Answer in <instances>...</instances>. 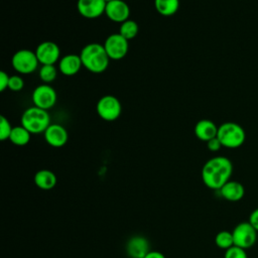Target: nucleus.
<instances>
[{"label": "nucleus", "mask_w": 258, "mask_h": 258, "mask_svg": "<svg viewBox=\"0 0 258 258\" xmlns=\"http://www.w3.org/2000/svg\"><path fill=\"white\" fill-rule=\"evenodd\" d=\"M13 127L11 126L9 120L5 116H0V140L5 141L9 139Z\"/></svg>", "instance_id": "b1692460"}, {"label": "nucleus", "mask_w": 258, "mask_h": 258, "mask_svg": "<svg viewBox=\"0 0 258 258\" xmlns=\"http://www.w3.org/2000/svg\"><path fill=\"white\" fill-rule=\"evenodd\" d=\"M144 258H165V256L159 252V251H156V250H150L145 256Z\"/></svg>", "instance_id": "c756f323"}, {"label": "nucleus", "mask_w": 258, "mask_h": 258, "mask_svg": "<svg viewBox=\"0 0 258 258\" xmlns=\"http://www.w3.org/2000/svg\"><path fill=\"white\" fill-rule=\"evenodd\" d=\"M216 245L224 250L229 249L230 247L234 246V240L232 232L229 231H221L215 237Z\"/></svg>", "instance_id": "5701e85b"}, {"label": "nucleus", "mask_w": 258, "mask_h": 258, "mask_svg": "<svg viewBox=\"0 0 258 258\" xmlns=\"http://www.w3.org/2000/svg\"><path fill=\"white\" fill-rule=\"evenodd\" d=\"M138 31H139V26L137 22H135L134 20L128 19L120 24L119 33L123 37H125L127 40L135 38L138 34Z\"/></svg>", "instance_id": "412c9836"}, {"label": "nucleus", "mask_w": 258, "mask_h": 258, "mask_svg": "<svg viewBox=\"0 0 258 258\" xmlns=\"http://www.w3.org/2000/svg\"><path fill=\"white\" fill-rule=\"evenodd\" d=\"M105 0H78L77 9L80 15L85 18H98L105 13Z\"/></svg>", "instance_id": "9b49d317"}, {"label": "nucleus", "mask_w": 258, "mask_h": 258, "mask_svg": "<svg viewBox=\"0 0 258 258\" xmlns=\"http://www.w3.org/2000/svg\"><path fill=\"white\" fill-rule=\"evenodd\" d=\"M83 67L80 54L70 53L62 56L58 61V70L59 72L68 77L75 76L78 74Z\"/></svg>", "instance_id": "2eb2a0df"}, {"label": "nucleus", "mask_w": 258, "mask_h": 258, "mask_svg": "<svg viewBox=\"0 0 258 258\" xmlns=\"http://www.w3.org/2000/svg\"><path fill=\"white\" fill-rule=\"evenodd\" d=\"M156 11L162 16L174 15L179 8V0H154Z\"/></svg>", "instance_id": "6ab92c4d"}, {"label": "nucleus", "mask_w": 258, "mask_h": 258, "mask_svg": "<svg viewBox=\"0 0 258 258\" xmlns=\"http://www.w3.org/2000/svg\"><path fill=\"white\" fill-rule=\"evenodd\" d=\"M218 126L209 119H202L197 122L195 125V135L201 141L208 142L209 140L217 137L218 134Z\"/></svg>", "instance_id": "dca6fc26"}, {"label": "nucleus", "mask_w": 258, "mask_h": 258, "mask_svg": "<svg viewBox=\"0 0 258 258\" xmlns=\"http://www.w3.org/2000/svg\"><path fill=\"white\" fill-rule=\"evenodd\" d=\"M45 142L55 148L62 147L67 144L69 134L67 129L60 124H50L43 133Z\"/></svg>", "instance_id": "ddd939ff"}, {"label": "nucleus", "mask_w": 258, "mask_h": 258, "mask_svg": "<svg viewBox=\"0 0 258 258\" xmlns=\"http://www.w3.org/2000/svg\"><path fill=\"white\" fill-rule=\"evenodd\" d=\"M218 139L226 148H238L246 140V132L244 128L236 122H225L218 128Z\"/></svg>", "instance_id": "20e7f679"}, {"label": "nucleus", "mask_w": 258, "mask_h": 258, "mask_svg": "<svg viewBox=\"0 0 258 258\" xmlns=\"http://www.w3.org/2000/svg\"><path fill=\"white\" fill-rule=\"evenodd\" d=\"M234 245L243 249L252 247L257 240V231L249 222L239 223L232 231Z\"/></svg>", "instance_id": "0eeeda50"}, {"label": "nucleus", "mask_w": 258, "mask_h": 258, "mask_svg": "<svg viewBox=\"0 0 258 258\" xmlns=\"http://www.w3.org/2000/svg\"><path fill=\"white\" fill-rule=\"evenodd\" d=\"M128 41L129 40L123 37L119 32L110 34L106 38L103 44L110 59H114V60L122 59L128 52V49H129Z\"/></svg>", "instance_id": "1a4fd4ad"}, {"label": "nucleus", "mask_w": 258, "mask_h": 258, "mask_svg": "<svg viewBox=\"0 0 258 258\" xmlns=\"http://www.w3.org/2000/svg\"><path fill=\"white\" fill-rule=\"evenodd\" d=\"M224 258H248V256L245 249L234 245L229 249L225 250Z\"/></svg>", "instance_id": "393cba45"}, {"label": "nucleus", "mask_w": 258, "mask_h": 258, "mask_svg": "<svg viewBox=\"0 0 258 258\" xmlns=\"http://www.w3.org/2000/svg\"><path fill=\"white\" fill-rule=\"evenodd\" d=\"M24 88V80L18 76V75H13L10 76L9 79V84H8V89L13 92H19Z\"/></svg>", "instance_id": "a878e982"}, {"label": "nucleus", "mask_w": 258, "mask_h": 258, "mask_svg": "<svg viewBox=\"0 0 258 258\" xmlns=\"http://www.w3.org/2000/svg\"><path fill=\"white\" fill-rule=\"evenodd\" d=\"M80 57L83 67L94 74L105 72L110 62V57L107 54L104 45L97 42L86 44L80 52Z\"/></svg>", "instance_id": "f03ea898"}, {"label": "nucleus", "mask_w": 258, "mask_h": 258, "mask_svg": "<svg viewBox=\"0 0 258 258\" xmlns=\"http://www.w3.org/2000/svg\"><path fill=\"white\" fill-rule=\"evenodd\" d=\"M31 100L35 107L48 111L51 109L57 100L55 90L48 84L37 86L31 95Z\"/></svg>", "instance_id": "6e6552de"}, {"label": "nucleus", "mask_w": 258, "mask_h": 258, "mask_svg": "<svg viewBox=\"0 0 258 258\" xmlns=\"http://www.w3.org/2000/svg\"><path fill=\"white\" fill-rule=\"evenodd\" d=\"M38 59L35 51L30 49H19L11 58L12 68L19 74L28 75L36 71L38 67Z\"/></svg>", "instance_id": "39448f33"}, {"label": "nucleus", "mask_w": 258, "mask_h": 258, "mask_svg": "<svg viewBox=\"0 0 258 258\" xmlns=\"http://www.w3.org/2000/svg\"><path fill=\"white\" fill-rule=\"evenodd\" d=\"M38 75L44 84H49L56 79L57 70L54 64H41Z\"/></svg>", "instance_id": "4be33fe9"}, {"label": "nucleus", "mask_w": 258, "mask_h": 258, "mask_svg": "<svg viewBox=\"0 0 258 258\" xmlns=\"http://www.w3.org/2000/svg\"><path fill=\"white\" fill-rule=\"evenodd\" d=\"M233 172L232 161L226 156H215L206 161L202 168V179L211 189L219 190L230 180Z\"/></svg>", "instance_id": "f257e3e1"}, {"label": "nucleus", "mask_w": 258, "mask_h": 258, "mask_svg": "<svg viewBox=\"0 0 258 258\" xmlns=\"http://www.w3.org/2000/svg\"><path fill=\"white\" fill-rule=\"evenodd\" d=\"M35 54L39 63L41 64H54L59 61L60 49L58 45L53 41H42L35 49Z\"/></svg>", "instance_id": "9d476101"}, {"label": "nucleus", "mask_w": 258, "mask_h": 258, "mask_svg": "<svg viewBox=\"0 0 258 258\" xmlns=\"http://www.w3.org/2000/svg\"><path fill=\"white\" fill-rule=\"evenodd\" d=\"M20 125L27 129L31 134L44 133L50 125L48 111L32 106L27 108L21 115Z\"/></svg>", "instance_id": "7ed1b4c3"}, {"label": "nucleus", "mask_w": 258, "mask_h": 258, "mask_svg": "<svg viewBox=\"0 0 258 258\" xmlns=\"http://www.w3.org/2000/svg\"><path fill=\"white\" fill-rule=\"evenodd\" d=\"M96 111L101 119L111 122L120 117L122 113V105L115 96L106 95L100 98L97 102Z\"/></svg>", "instance_id": "423d86ee"}, {"label": "nucleus", "mask_w": 258, "mask_h": 258, "mask_svg": "<svg viewBox=\"0 0 258 258\" xmlns=\"http://www.w3.org/2000/svg\"><path fill=\"white\" fill-rule=\"evenodd\" d=\"M110 1H113V0H105V2H106V3H108V2H110Z\"/></svg>", "instance_id": "7c9ffc66"}, {"label": "nucleus", "mask_w": 258, "mask_h": 258, "mask_svg": "<svg viewBox=\"0 0 258 258\" xmlns=\"http://www.w3.org/2000/svg\"><path fill=\"white\" fill-rule=\"evenodd\" d=\"M10 76L4 71L0 72V92H4L6 89H8Z\"/></svg>", "instance_id": "cd10ccee"}, {"label": "nucleus", "mask_w": 258, "mask_h": 258, "mask_svg": "<svg viewBox=\"0 0 258 258\" xmlns=\"http://www.w3.org/2000/svg\"><path fill=\"white\" fill-rule=\"evenodd\" d=\"M207 147L210 151L216 152V151H219L221 149V147H223V146H222V143L220 142V140L218 139V137H215L207 142Z\"/></svg>", "instance_id": "bb28decb"}, {"label": "nucleus", "mask_w": 258, "mask_h": 258, "mask_svg": "<svg viewBox=\"0 0 258 258\" xmlns=\"http://www.w3.org/2000/svg\"><path fill=\"white\" fill-rule=\"evenodd\" d=\"M220 195L229 202H239L245 195V188L242 183L236 180H229L220 189Z\"/></svg>", "instance_id": "f3484780"}, {"label": "nucleus", "mask_w": 258, "mask_h": 258, "mask_svg": "<svg viewBox=\"0 0 258 258\" xmlns=\"http://www.w3.org/2000/svg\"><path fill=\"white\" fill-rule=\"evenodd\" d=\"M249 223L254 227V229L258 232V208L252 211L249 217Z\"/></svg>", "instance_id": "c85d7f7f"}, {"label": "nucleus", "mask_w": 258, "mask_h": 258, "mask_svg": "<svg viewBox=\"0 0 258 258\" xmlns=\"http://www.w3.org/2000/svg\"><path fill=\"white\" fill-rule=\"evenodd\" d=\"M105 14L111 21L121 24L129 19L130 8L123 0H113L106 4Z\"/></svg>", "instance_id": "f8f14e48"}, {"label": "nucleus", "mask_w": 258, "mask_h": 258, "mask_svg": "<svg viewBox=\"0 0 258 258\" xmlns=\"http://www.w3.org/2000/svg\"><path fill=\"white\" fill-rule=\"evenodd\" d=\"M56 175L49 169H40L34 175L35 185L43 190H49L56 185Z\"/></svg>", "instance_id": "a211bd4d"}, {"label": "nucleus", "mask_w": 258, "mask_h": 258, "mask_svg": "<svg viewBox=\"0 0 258 258\" xmlns=\"http://www.w3.org/2000/svg\"><path fill=\"white\" fill-rule=\"evenodd\" d=\"M30 136H31V133L27 129H25L23 126L19 125V126L13 127L9 140L14 145L24 146L30 141Z\"/></svg>", "instance_id": "aec40b11"}, {"label": "nucleus", "mask_w": 258, "mask_h": 258, "mask_svg": "<svg viewBox=\"0 0 258 258\" xmlns=\"http://www.w3.org/2000/svg\"><path fill=\"white\" fill-rule=\"evenodd\" d=\"M125 250L130 258H144L150 251V246L145 237L135 235L128 239L125 245Z\"/></svg>", "instance_id": "4468645a"}]
</instances>
